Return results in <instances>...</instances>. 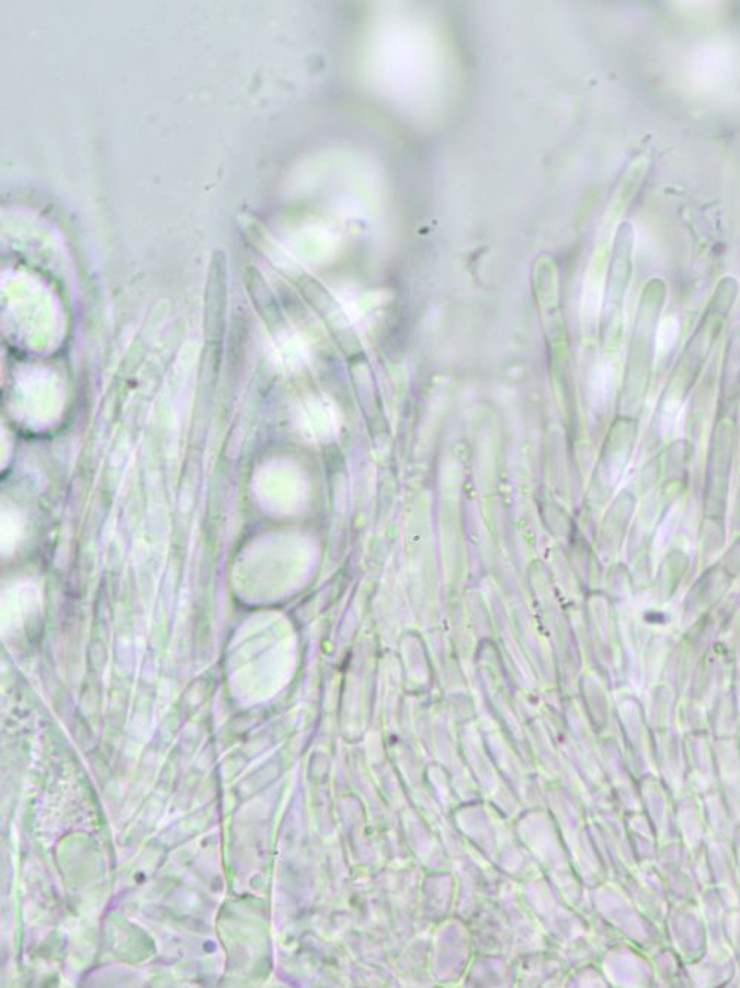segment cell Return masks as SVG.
Returning a JSON list of instances; mask_svg holds the SVG:
<instances>
[{"instance_id": "obj_1", "label": "cell", "mask_w": 740, "mask_h": 988, "mask_svg": "<svg viewBox=\"0 0 740 988\" xmlns=\"http://www.w3.org/2000/svg\"><path fill=\"white\" fill-rule=\"evenodd\" d=\"M739 289V282L735 277L727 276L721 279L716 293H714L708 307H706L704 316L701 318V322L697 323L695 332L688 338L670 378H668L661 399H659L657 416L659 413L661 418L671 420L683 407L684 400L691 395L697 378L701 377L702 370H704L705 363L708 361L722 328H725L726 320L729 319L731 310H733Z\"/></svg>"}, {"instance_id": "obj_2", "label": "cell", "mask_w": 740, "mask_h": 988, "mask_svg": "<svg viewBox=\"0 0 740 988\" xmlns=\"http://www.w3.org/2000/svg\"><path fill=\"white\" fill-rule=\"evenodd\" d=\"M665 299L667 284L662 279L654 277L647 282L638 303L629 348L627 378H625L628 412H640L647 399L658 353L659 322Z\"/></svg>"}, {"instance_id": "obj_3", "label": "cell", "mask_w": 740, "mask_h": 988, "mask_svg": "<svg viewBox=\"0 0 740 988\" xmlns=\"http://www.w3.org/2000/svg\"><path fill=\"white\" fill-rule=\"evenodd\" d=\"M634 240H636V234H634L631 224H622L617 230L611 273H608L607 307H611V315H608L611 319L621 314L622 307H624L622 304H624L628 286L631 284Z\"/></svg>"}, {"instance_id": "obj_4", "label": "cell", "mask_w": 740, "mask_h": 988, "mask_svg": "<svg viewBox=\"0 0 740 988\" xmlns=\"http://www.w3.org/2000/svg\"><path fill=\"white\" fill-rule=\"evenodd\" d=\"M717 412L739 411L740 405V323L730 331L722 357Z\"/></svg>"}, {"instance_id": "obj_5", "label": "cell", "mask_w": 740, "mask_h": 988, "mask_svg": "<svg viewBox=\"0 0 740 988\" xmlns=\"http://www.w3.org/2000/svg\"><path fill=\"white\" fill-rule=\"evenodd\" d=\"M227 304L226 257L221 251L215 252L206 286V333L219 336L224 329Z\"/></svg>"}]
</instances>
